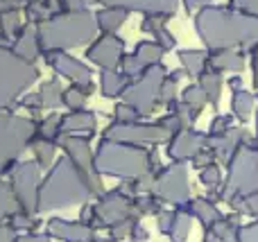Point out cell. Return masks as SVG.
Here are the masks:
<instances>
[{
	"label": "cell",
	"instance_id": "cell-1",
	"mask_svg": "<svg viewBox=\"0 0 258 242\" xmlns=\"http://www.w3.org/2000/svg\"><path fill=\"white\" fill-rule=\"evenodd\" d=\"M195 32L206 45V52L258 45V16L238 12L233 7H211L195 14Z\"/></svg>",
	"mask_w": 258,
	"mask_h": 242
},
{
	"label": "cell",
	"instance_id": "cell-2",
	"mask_svg": "<svg viewBox=\"0 0 258 242\" xmlns=\"http://www.w3.org/2000/svg\"><path fill=\"white\" fill-rule=\"evenodd\" d=\"M95 170L100 172V177L107 175L118 177L122 181H134L150 172L159 179L163 166L159 161L156 147H138V145L100 138V145L95 149Z\"/></svg>",
	"mask_w": 258,
	"mask_h": 242
},
{
	"label": "cell",
	"instance_id": "cell-3",
	"mask_svg": "<svg viewBox=\"0 0 258 242\" xmlns=\"http://www.w3.org/2000/svg\"><path fill=\"white\" fill-rule=\"evenodd\" d=\"M41 50L45 52H68L73 48L91 45L98 39V21L91 9L84 12H57L52 18L36 27Z\"/></svg>",
	"mask_w": 258,
	"mask_h": 242
},
{
	"label": "cell",
	"instance_id": "cell-4",
	"mask_svg": "<svg viewBox=\"0 0 258 242\" xmlns=\"http://www.w3.org/2000/svg\"><path fill=\"white\" fill-rule=\"evenodd\" d=\"M91 197H93V195L86 188L80 170H77L71 158L63 154L48 170V175L41 179L39 213L57 211V208H66V206H73V204L89 202Z\"/></svg>",
	"mask_w": 258,
	"mask_h": 242
},
{
	"label": "cell",
	"instance_id": "cell-5",
	"mask_svg": "<svg viewBox=\"0 0 258 242\" xmlns=\"http://www.w3.org/2000/svg\"><path fill=\"white\" fill-rule=\"evenodd\" d=\"M258 190V143L247 140L227 163V181L218 188V197L227 202L231 195H249Z\"/></svg>",
	"mask_w": 258,
	"mask_h": 242
},
{
	"label": "cell",
	"instance_id": "cell-6",
	"mask_svg": "<svg viewBox=\"0 0 258 242\" xmlns=\"http://www.w3.org/2000/svg\"><path fill=\"white\" fill-rule=\"evenodd\" d=\"M39 68L21 59L12 48L0 45V111L14 104L36 79Z\"/></svg>",
	"mask_w": 258,
	"mask_h": 242
},
{
	"label": "cell",
	"instance_id": "cell-7",
	"mask_svg": "<svg viewBox=\"0 0 258 242\" xmlns=\"http://www.w3.org/2000/svg\"><path fill=\"white\" fill-rule=\"evenodd\" d=\"M36 138V122L0 111V175L12 172L16 161Z\"/></svg>",
	"mask_w": 258,
	"mask_h": 242
},
{
	"label": "cell",
	"instance_id": "cell-8",
	"mask_svg": "<svg viewBox=\"0 0 258 242\" xmlns=\"http://www.w3.org/2000/svg\"><path fill=\"white\" fill-rule=\"evenodd\" d=\"M168 70H165L163 63H156V66L145 68L138 79H134L132 84L125 89V93L120 95L122 102L134 107L141 116H150L154 113L156 104H159V89H161V82L165 79Z\"/></svg>",
	"mask_w": 258,
	"mask_h": 242
},
{
	"label": "cell",
	"instance_id": "cell-9",
	"mask_svg": "<svg viewBox=\"0 0 258 242\" xmlns=\"http://www.w3.org/2000/svg\"><path fill=\"white\" fill-rule=\"evenodd\" d=\"M59 147H63L66 156L73 161V166L80 170L82 179H84L86 188L91 190L93 197H100L104 193L102 188V177L95 170V152L89 147V138H82V136H61L57 140Z\"/></svg>",
	"mask_w": 258,
	"mask_h": 242
},
{
	"label": "cell",
	"instance_id": "cell-10",
	"mask_svg": "<svg viewBox=\"0 0 258 242\" xmlns=\"http://www.w3.org/2000/svg\"><path fill=\"white\" fill-rule=\"evenodd\" d=\"M41 168L36 161H21L9 172V186H12L16 202L23 213L34 215L39 213V188H41Z\"/></svg>",
	"mask_w": 258,
	"mask_h": 242
},
{
	"label": "cell",
	"instance_id": "cell-11",
	"mask_svg": "<svg viewBox=\"0 0 258 242\" xmlns=\"http://www.w3.org/2000/svg\"><path fill=\"white\" fill-rule=\"evenodd\" d=\"M154 195L163 204H170L174 208H186L190 199V186H188V168L186 163H172L163 168V172L156 179Z\"/></svg>",
	"mask_w": 258,
	"mask_h": 242
},
{
	"label": "cell",
	"instance_id": "cell-12",
	"mask_svg": "<svg viewBox=\"0 0 258 242\" xmlns=\"http://www.w3.org/2000/svg\"><path fill=\"white\" fill-rule=\"evenodd\" d=\"M102 138L116 140V143L138 145V147H147V145L168 143L170 134L165 129H161L159 125H143V122L122 125V122H111V125L102 131Z\"/></svg>",
	"mask_w": 258,
	"mask_h": 242
},
{
	"label": "cell",
	"instance_id": "cell-13",
	"mask_svg": "<svg viewBox=\"0 0 258 242\" xmlns=\"http://www.w3.org/2000/svg\"><path fill=\"white\" fill-rule=\"evenodd\" d=\"M95 204V215H98V229L107 226L113 229L116 224H122L127 220H138L136 208H134V199L122 195L120 190H109L98 197Z\"/></svg>",
	"mask_w": 258,
	"mask_h": 242
},
{
	"label": "cell",
	"instance_id": "cell-14",
	"mask_svg": "<svg viewBox=\"0 0 258 242\" xmlns=\"http://www.w3.org/2000/svg\"><path fill=\"white\" fill-rule=\"evenodd\" d=\"M125 57V41L118 34H100L93 43L86 48V59L100 68V70H116L120 68Z\"/></svg>",
	"mask_w": 258,
	"mask_h": 242
},
{
	"label": "cell",
	"instance_id": "cell-15",
	"mask_svg": "<svg viewBox=\"0 0 258 242\" xmlns=\"http://www.w3.org/2000/svg\"><path fill=\"white\" fill-rule=\"evenodd\" d=\"M43 59L59 77L68 79L71 84H75V86H93V79H91V68L86 66L84 61H80L77 57H73V54H68V52H45Z\"/></svg>",
	"mask_w": 258,
	"mask_h": 242
},
{
	"label": "cell",
	"instance_id": "cell-16",
	"mask_svg": "<svg viewBox=\"0 0 258 242\" xmlns=\"http://www.w3.org/2000/svg\"><path fill=\"white\" fill-rule=\"evenodd\" d=\"M206 147V134L195 131L192 127L170 136L168 140V156L172 163H190L202 149Z\"/></svg>",
	"mask_w": 258,
	"mask_h": 242
},
{
	"label": "cell",
	"instance_id": "cell-17",
	"mask_svg": "<svg viewBox=\"0 0 258 242\" xmlns=\"http://www.w3.org/2000/svg\"><path fill=\"white\" fill-rule=\"evenodd\" d=\"M45 233L52 240L61 242H95V229L84 222H73L63 220V217H52L45 224Z\"/></svg>",
	"mask_w": 258,
	"mask_h": 242
},
{
	"label": "cell",
	"instance_id": "cell-18",
	"mask_svg": "<svg viewBox=\"0 0 258 242\" xmlns=\"http://www.w3.org/2000/svg\"><path fill=\"white\" fill-rule=\"evenodd\" d=\"M102 7H118L125 12H141L145 16L170 18L179 7V0H100Z\"/></svg>",
	"mask_w": 258,
	"mask_h": 242
},
{
	"label": "cell",
	"instance_id": "cell-19",
	"mask_svg": "<svg viewBox=\"0 0 258 242\" xmlns=\"http://www.w3.org/2000/svg\"><path fill=\"white\" fill-rule=\"evenodd\" d=\"M247 140H249V134H247L242 127H231V129L222 136H206V147L213 152L215 161L229 163L231 156L236 154V149L240 147L242 143H247Z\"/></svg>",
	"mask_w": 258,
	"mask_h": 242
},
{
	"label": "cell",
	"instance_id": "cell-20",
	"mask_svg": "<svg viewBox=\"0 0 258 242\" xmlns=\"http://www.w3.org/2000/svg\"><path fill=\"white\" fill-rule=\"evenodd\" d=\"M98 131V118L93 111H68L63 113L61 122V136H82V138H91Z\"/></svg>",
	"mask_w": 258,
	"mask_h": 242
},
{
	"label": "cell",
	"instance_id": "cell-21",
	"mask_svg": "<svg viewBox=\"0 0 258 242\" xmlns=\"http://www.w3.org/2000/svg\"><path fill=\"white\" fill-rule=\"evenodd\" d=\"M12 50L21 59L34 63L36 57H39V54H43V50H41V43H39V32H36V27L34 25L23 27V32L16 36V39H14Z\"/></svg>",
	"mask_w": 258,
	"mask_h": 242
},
{
	"label": "cell",
	"instance_id": "cell-22",
	"mask_svg": "<svg viewBox=\"0 0 258 242\" xmlns=\"http://www.w3.org/2000/svg\"><path fill=\"white\" fill-rule=\"evenodd\" d=\"M242 68H245V59L236 50H215V52H209L206 70L224 75V72H240Z\"/></svg>",
	"mask_w": 258,
	"mask_h": 242
},
{
	"label": "cell",
	"instance_id": "cell-23",
	"mask_svg": "<svg viewBox=\"0 0 258 242\" xmlns=\"http://www.w3.org/2000/svg\"><path fill=\"white\" fill-rule=\"evenodd\" d=\"M183 211H188V215H190V217L200 220V224H202V229H204V231H209L215 222L222 220V213L218 211V206L213 204V199H209V197L192 199V202L188 204Z\"/></svg>",
	"mask_w": 258,
	"mask_h": 242
},
{
	"label": "cell",
	"instance_id": "cell-24",
	"mask_svg": "<svg viewBox=\"0 0 258 242\" xmlns=\"http://www.w3.org/2000/svg\"><path fill=\"white\" fill-rule=\"evenodd\" d=\"M23 12H25V18L30 25L39 27L41 23L52 18L54 14L59 12V7L54 0H27V3L23 5Z\"/></svg>",
	"mask_w": 258,
	"mask_h": 242
},
{
	"label": "cell",
	"instance_id": "cell-25",
	"mask_svg": "<svg viewBox=\"0 0 258 242\" xmlns=\"http://www.w3.org/2000/svg\"><path fill=\"white\" fill-rule=\"evenodd\" d=\"M129 84H132V79H129L120 68H116V70H102V75H100V93H102L104 98L122 95Z\"/></svg>",
	"mask_w": 258,
	"mask_h": 242
},
{
	"label": "cell",
	"instance_id": "cell-26",
	"mask_svg": "<svg viewBox=\"0 0 258 242\" xmlns=\"http://www.w3.org/2000/svg\"><path fill=\"white\" fill-rule=\"evenodd\" d=\"M129 14L125 9L118 7H102L100 12H95V21H98V30L102 34H116L122 25H125Z\"/></svg>",
	"mask_w": 258,
	"mask_h": 242
},
{
	"label": "cell",
	"instance_id": "cell-27",
	"mask_svg": "<svg viewBox=\"0 0 258 242\" xmlns=\"http://www.w3.org/2000/svg\"><path fill=\"white\" fill-rule=\"evenodd\" d=\"M179 61H181V70L186 72L188 77L197 79V77L206 70L209 52H206V50H179Z\"/></svg>",
	"mask_w": 258,
	"mask_h": 242
},
{
	"label": "cell",
	"instance_id": "cell-28",
	"mask_svg": "<svg viewBox=\"0 0 258 242\" xmlns=\"http://www.w3.org/2000/svg\"><path fill=\"white\" fill-rule=\"evenodd\" d=\"M63 86L59 79H48L41 84V89L36 91V95H39V102H41V109H48V111H52V109H59L63 107Z\"/></svg>",
	"mask_w": 258,
	"mask_h": 242
},
{
	"label": "cell",
	"instance_id": "cell-29",
	"mask_svg": "<svg viewBox=\"0 0 258 242\" xmlns=\"http://www.w3.org/2000/svg\"><path fill=\"white\" fill-rule=\"evenodd\" d=\"M197 84H200V89L204 91L209 104H213V107L218 109L220 95H222V84H224L222 75H220V72H213V70H204L200 77H197Z\"/></svg>",
	"mask_w": 258,
	"mask_h": 242
},
{
	"label": "cell",
	"instance_id": "cell-30",
	"mask_svg": "<svg viewBox=\"0 0 258 242\" xmlns=\"http://www.w3.org/2000/svg\"><path fill=\"white\" fill-rule=\"evenodd\" d=\"M254 107H256V98H254V93H249L247 89H242V91H236V93L231 95V116L233 118H238L240 122H247L249 120V116H251V111H254Z\"/></svg>",
	"mask_w": 258,
	"mask_h": 242
},
{
	"label": "cell",
	"instance_id": "cell-31",
	"mask_svg": "<svg viewBox=\"0 0 258 242\" xmlns=\"http://www.w3.org/2000/svg\"><path fill=\"white\" fill-rule=\"evenodd\" d=\"M61 122H63V113H50L48 118L39 120L36 122V138L57 143L61 138Z\"/></svg>",
	"mask_w": 258,
	"mask_h": 242
},
{
	"label": "cell",
	"instance_id": "cell-32",
	"mask_svg": "<svg viewBox=\"0 0 258 242\" xmlns=\"http://www.w3.org/2000/svg\"><path fill=\"white\" fill-rule=\"evenodd\" d=\"M132 54L143 63V68H150V66L161 63L165 50L161 48L159 43H154V41H141V43H136V48H134Z\"/></svg>",
	"mask_w": 258,
	"mask_h": 242
},
{
	"label": "cell",
	"instance_id": "cell-33",
	"mask_svg": "<svg viewBox=\"0 0 258 242\" xmlns=\"http://www.w3.org/2000/svg\"><path fill=\"white\" fill-rule=\"evenodd\" d=\"M18 211H21V206L16 202V195H14L12 186L0 181V224H7Z\"/></svg>",
	"mask_w": 258,
	"mask_h": 242
},
{
	"label": "cell",
	"instance_id": "cell-34",
	"mask_svg": "<svg viewBox=\"0 0 258 242\" xmlns=\"http://www.w3.org/2000/svg\"><path fill=\"white\" fill-rule=\"evenodd\" d=\"M93 93V86H75L73 84L71 89L63 91V107L68 111H82L86 104V98Z\"/></svg>",
	"mask_w": 258,
	"mask_h": 242
},
{
	"label": "cell",
	"instance_id": "cell-35",
	"mask_svg": "<svg viewBox=\"0 0 258 242\" xmlns=\"http://www.w3.org/2000/svg\"><path fill=\"white\" fill-rule=\"evenodd\" d=\"M227 202L238 215L247 213L249 217H258V190L249 195H231V197H227Z\"/></svg>",
	"mask_w": 258,
	"mask_h": 242
},
{
	"label": "cell",
	"instance_id": "cell-36",
	"mask_svg": "<svg viewBox=\"0 0 258 242\" xmlns=\"http://www.w3.org/2000/svg\"><path fill=\"white\" fill-rule=\"evenodd\" d=\"M21 32H23V25H21V12L18 9H9V12L0 14V34H3V41H12Z\"/></svg>",
	"mask_w": 258,
	"mask_h": 242
},
{
	"label": "cell",
	"instance_id": "cell-37",
	"mask_svg": "<svg viewBox=\"0 0 258 242\" xmlns=\"http://www.w3.org/2000/svg\"><path fill=\"white\" fill-rule=\"evenodd\" d=\"M54 149H57V143L34 138V143H32V152H34V161H36V166H39L41 170H50V168H52Z\"/></svg>",
	"mask_w": 258,
	"mask_h": 242
},
{
	"label": "cell",
	"instance_id": "cell-38",
	"mask_svg": "<svg viewBox=\"0 0 258 242\" xmlns=\"http://www.w3.org/2000/svg\"><path fill=\"white\" fill-rule=\"evenodd\" d=\"M190 224H192V217L188 215V211L177 208L174 224H172V229H170V233H168L170 242H188V235H190Z\"/></svg>",
	"mask_w": 258,
	"mask_h": 242
},
{
	"label": "cell",
	"instance_id": "cell-39",
	"mask_svg": "<svg viewBox=\"0 0 258 242\" xmlns=\"http://www.w3.org/2000/svg\"><path fill=\"white\" fill-rule=\"evenodd\" d=\"M181 102L186 104V107H190V109H197V111H202V109L209 104V100H206V95H204V91L200 89V84H190V86H186L183 89V93H181Z\"/></svg>",
	"mask_w": 258,
	"mask_h": 242
},
{
	"label": "cell",
	"instance_id": "cell-40",
	"mask_svg": "<svg viewBox=\"0 0 258 242\" xmlns=\"http://www.w3.org/2000/svg\"><path fill=\"white\" fill-rule=\"evenodd\" d=\"M222 242H258V220L249 222V224H242L238 231L229 233Z\"/></svg>",
	"mask_w": 258,
	"mask_h": 242
},
{
	"label": "cell",
	"instance_id": "cell-41",
	"mask_svg": "<svg viewBox=\"0 0 258 242\" xmlns=\"http://www.w3.org/2000/svg\"><path fill=\"white\" fill-rule=\"evenodd\" d=\"M141 118H143L141 113H138L134 107L125 104V102L116 104V109H113V122H122V125H134V122H138Z\"/></svg>",
	"mask_w": 258,
	"mask_h": 242
},
{
	"label": "cell",
	"instance_id": "cell-42",
	"mask_svg": "<svg viewBox=\"0 0 258 242\" xmlns=\"http://www.w3.org/2000/svg\"><path fill=\"white\" fill-rule=\"evenodd\" d=\"M200 179H202V184L211 190L222 188V170H220L215 163L209 168H204V170H200Z\"/></svg>",
	"mask_w": 258,
	"mask_h": 242
},
{
	"label": "cell",
	"instance_id": "cell-43",
	"mask_svg": "<svg viewBox=\"0 0 258 242\" xmlns=\"http://www.w3.org/2000/svg\"><path fill=\"white\" fill-rule=\"evenodd\" d=\"M177 84L179 82L177 79H172L170 77V72L165 75V79L161 82V89H159V104H172L174 100H177Z\"/></svg>",
	"mask_w": 258,
	"mask_h": 242
},
{
	"label": "cell",
	"instance_id": "cell-44",
	"mask_svg": "<svg viewBox=\"0 0 258 242\" xmlns=\"http://www.w3.org/2000/svg\"><path fill=\"white\" fill-rule=\"evenodd\" d=\"M120 70L134 82V79H138V77L145 72V68H143V63L138 61L134 54H125V57H122V63H120Z\"/></svg>",
	"mask_w": 258,
	"mask_h": 242
},
{
	"label": "cell",
	"instance_id": "cell-45",
	"mask_svg": "<svg viewBox=\"0 0 258 242\" xmlns=\"http://www.w3.org/2000/svg\"><path fill=\"white\" fill-rule=\"evenodd\" d=\"M229 129H231V116H229V113H218V116L211 120L206 136H222V134H227Z\"/></svg>",
	"mask_w": 258,
	"mask_h": 242
},
{
	"label": "cell",
	"instance_id": "cell-46",
	"mask_svg": "<svg viewBox=\"0 0 258 242\" xmlns=\"http://www.w3.org/2000/svg\"><path fill=\"white\" fill-rule=\"evenodd\" d=\"M152 36H154V43H159L161 48L165 50V52H168V50H172L174 45H177V39H174V34L168 30V25L159 27V30H156Z\"/></svg>",
	"mask_w": 258,
	"mask_h": 242
},
{
	"label": "cell",
	"instance_id": "cell-47",
	"mask_svg": "<svg viewBox=\"0 0 258 242\" xmlns=\"http://www.w3.org/2000/svg\"><path fill=\"white\" fill-rule=\"evenodd\" d=\"M54 3H57L59 12H84L100 0H54Z\"/></svg>",
	"mask_w": 258,
	"mask_h": 242
},
{
	"label": "cell",
	"instance_id": "cell-48",
	"mask_svg": "<svg viewBox=\"0 0 258 242\" xmlns=\"http://www.w3.org/2000/svg\"><path fill=\"white\" fill-rule=\"evenodd\" d=\"M174 217H177V208H163V211L156 215V224H159V231L161 233L168 235L170 229L174 224Z\"/></svg>",
	"mask_w": 258,
	"mask_h": 242
},
{
	"label": "cell",
	"instance_id": "cell-49",
	"mask_svg": "<svg viewBox=\"0 0 258 242\" xmlns=\"http://www.w3.org/2000/svg\"><path fill=\"white\" fill-rule=\"evenodd\" d=\"M136 222L138 220H127V222H122V224H116L113 229H109V233H111V240L122 242V240L132 238V231H134V226H136Z\"/></svg>",
	"mask_w": 258,
	"mask_h": 242
},
{
	"label": "cell",
	"instance_id": "cell-50",
	"mask_svg": "<svg viewBox=\"0 0 258 242\" xmlns=\"http://www.w3.org/2000/svg\"><path fill=\"white\" fill-rule=\"evenodd\" d=\"M168 25V18H161V16H145L141 23V30L147 32V34H154L159 27Z\"/></svg>",
	"mask_w": 258,
	"mask_h": 242
},
{
	"label": "cell",
	"instance_id": "cell-51",
	"mask_svg": "<svg viewBox=\"0 0 258 242\" xmlns=\"http://www.w3.org/2000/svg\"><path fill=\"white\" fill-rule=\"evenodd\" d=\"M229 7L251 14V16H258V0H229Z\"/></svg>",
	"mask_w": 258,
	"mask_h": 242
},
{
	"label": "cell",
	"instance_id": "cell-52",
	"mask_svg": "<svg viewBox=\"0 0 258 242\" xmlns=\"http://www.w3.org/2000/svg\"><path fill=\"white\" fill-rule=\"evenodd\" d=\"M188 14H200L202 9L211 7V0H181Z\"/></svg>",
	"mask_w": 258,
	"mask_h": 242
},
{
	"label": "cell",
	"instance_id": "cell-53",
	"mask_svg": "<svg viewBox=\"0 0 258 242\" xmlns=\"http://www.w3.org/2000/svg\"><path fill=\"white\" fill-rule=\"evenodd\" d=\"M0 242H18V233L12 229V224H0Z\"/></svg>",
	"mask_w": 258,
	"mask_h": 242
},
{
	"label": "cell",
	"instance_id": "cell-54",
	"mask_svg": "<svg viewBox=\"0 0 258 242\" xmlns=\"http://www.w3.org/2000/svg\"><path fill=\"white\" fill-rule=\"evenodd\" d=\"M18 242H50L48 233H25L18 235Z\"/></svg>",
	"mask_w": 258,
	"mask_h": 242
},
{
	"label": "cell",
	"instance_id": "cell-55",
	"mask_svg": "<svg viewBox=\"0 0 258 242\" xmlns=\"http://www.w3.org/2000/svg\"><path fill=\"white\" fill-rule=\"evenodd\" d=\"M129 240H132V242H147V231L136 222V226H134L132 238H129Z\"/></svg>",
	"mask_w": 258,
	"mask_h": 242
},
{
	"label": "cell",
	"instance_id": "cell-56",
	"mask_svg": "<svg viewBox=\"0 0 258 242\" xmlns=\"http://www.w3.org/2000/svg\"><path fill=\"white\" fill-rule=\"evenodd\" d=\"M251 70H254V86L258 91V45L251 50Z\"/></svg>",
	"mask_w": 258,
	"mask_h": 242
},
{
	"label": "cell",
	"instance_id": "cell-57",
	"mask_svg": "<svg viewBox=\"0 0 258 242\" xmlns=\"http://www.w3.org/2000/svg\"><path fill=\"white\" fill-rule=\"evenodd\" d=\"M229 91H231V93H236V91H242L245 89V86H242V77H229Z\"/></svg>",
	"mask_w": 258,
	"mask_h": 242
},
{
	"label": "cell",
	"instance_id": "cell-58",
	"mask_svg": "<svg viewBox=\"0 0 258 242\" xmlns=\"http://www.w3.org/2000/svg\"><path fill=\"white\" fill-rule=\"evenodd\" d=\"M256 143H258V113H256Z\"/></svg>",
	"mask_w": 258,
	"mask_h": 242
},
{
	"label": "cell",
	"instance_id": "cell-59",
	"mask_svg": "<svg viewBox=\"0 0 258 242\" xmlns=\"http://www.w3.org/2000/svg\"><path fill=\"white\" fill-rule=\"evenodd\" d=\"M95 242H116V240H111V238H104V240H100V238H98Z\"/></svg>",
	"mask_w": 258,
	"mask_h": 242
},
{
	"label": "cell",
	"instance_id": "cell-60",
	"mask_svg": "<svg viewBox=\"0 0 258 242\" xmlns=\"http://www.w3.org/2000/svg\"><path fill=\"white\" fill-rule=\"evenodd\" d=\"M23 3H27V0H23Z\"/></svg>",
	"mask_w": 258,
	"mask_h": 242
}]
</instances>
